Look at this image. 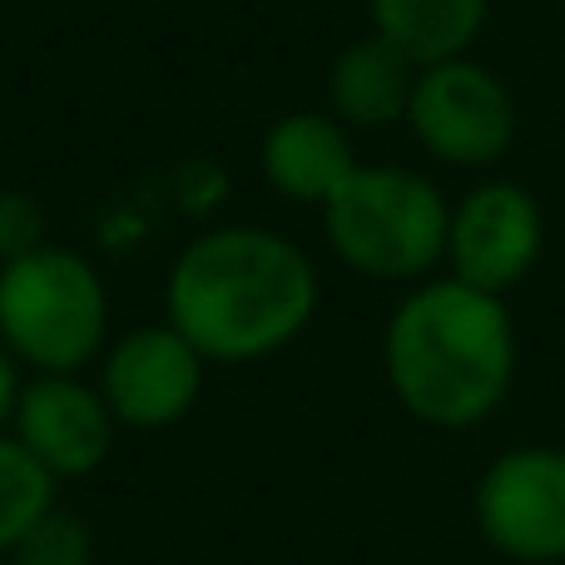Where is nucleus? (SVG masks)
Returning <instances> with one entry per match:
<instances>
[{
    "label": "nucleus",
    "mask_w": 565,
    "mask_h": 565,
    "mask_svg": "<svg viewBox=\"0 0 565 565\" xmlns=\"http://www.w3.org/2000/svg\"><path fill=\"white\" fill-rule=\"evenodd\" d=\"M322 278L308 248L264 224H224L189 238L164 278V322L204 362L244 367L292 348L312 328Z\"/></svg>",
    "instance_id": "obj_1"
},
{
    "label": "nucleus",
    "mask_w": 565,
    "mask_h": 565,
    "mask_svg": "<svg viewBox=\"0 0 565 565\" xmlns=\"http://www.w3.org/2000/svg\"><path fill=\"white\" fill-rule=\"evenodd\" d=\"M358 164L352 129L328 109H288L258 139V169L268 189L302 209H322L358 174Z\"/></svg>",
    "instance_id": "obj_10"
},
{
    "label": "nucleus",
    "mask_w": 565,
    "mask_h": 565,
    "mask_svg": "<svg viewBox=\"0 0 565 565\" xmlns=\"http://www.w3.org/2000/svg\"><path fill=\"white\" fill-rule=\"evenodd\" d=\"M402 125L447 169H491L516 145V99L507 79L471 55L422 65Z\"/></svg>",
    "instance_id": "obj_5"
},
{
    "label": "nucleus",
    "mask_w": 565,
    "mask_h": 565,
    "mask_svg": "<svg viewBox=\"0 0 565 565\" xmlns=\"http://www.w3.org/2000/svg\"><path fill=\"white\" fill-rule=\"evenodd\" d=\"M10 565H89L95 561V536L75 511H60V501L15 541L6 556Z\"/></svg>",
    "instance_id": "obj_14"
},
{
    "label": "nucleus",
    "mask_w": 565,
    "mask_h": 565,
    "mask_svg": "<svg viewBox=\"0 0 565 565\" xmlns=\"http://www.w3.org/2000/svg\"><path fill=\"white\" fill-rule=\"evenodd\" d=\"M477 531L521 565L565 561V447H511L477 477Z\"/></svg>",
    "instance_id": "obj_6"
},
{
    "label": "nucleus",
    "mask_w": 565,
    "mask_h": 565,
    "mask_svg": "<svg viewBox=\"0 0 565 565\" xmlns=\"http://www.w3.org/2000/svg\"><path fill=\"white\" fill-rule=\"evenodd\" d=\"M60 481L20 447L10 431H0V556L15 551V541L55 507Z\"/></svg>",
    "instance_id": "obj_13"
},
{
    "label": "nucleus",
    "mask_w": 565,
    "mask_h": 565,
    "mask_svg": "<svg viewBox=\"0 0 565 565\" xmlns=\"http://www.w3.org/2000/svg\"><path fill=\"white\" fill-rule=\"evenodd\" d=\"M30 372L10 358V348L0 342V431H10V417H15V402H20V387H25Z\"/></svg>",
    "instance_id": "obj_16"
},
{
    "label": "nucleus",
    "mask_w": 565,
    "mask_h": 565,
    "mask_svg": "<svg viewBox=\"0 0 565 565\" xmlns=\"http://www.w3.org/2000/svg\"><path fill=\"white\" fill-rule=\"evenodd\" d=\"M372 30L417 65L471 55L491 20V0H367Z\"/></svg>",
    "instance_id": "obj_12"
},
{
    "label": "nucleus",
    "mask_w": 565,
    "mask_h": 565,
    "mask_svg": "<svg viewBox=\"0 0 565 565\" xmlns=\"http://www.w3.org/2000/svg\"><path fill=\"white\" fill-rule=\"evenodd\" d=\"M422 65L397 50L392 40H382L377 30L352 45H342L328 65V115H338L342 125L358 129H387L407 119L412 89H417Z\"/></svg>",
    "instance_id": "obj_11"
},
{
    "label": "nucleus",
    "mask_w": 565,
    "mask_h": 565,
    "mask_svg": "<svg viewBox=\"0 0 565 565\" xmlns=\"http://www.w3.org/2000/svg\"><path fill=\"white\" fill-rule=\"evenodd\" d=\"M35 244H45V234H40V209L30 204L25 194L6 189V194H0V264L15 254H30Z\"/></svg>",
    "instance_id": "obj_15"
},
{
    "label": "nucleus",
    "mask_w": 565,
    "mask_h": 565,
    "mask_svg": "<svg viewBox=\"0 0 565 565\" xmlns=\"http://www.w3.org/2000/svg\"><path fill=\"white\" fill-rule=\"evenodd\" d=\"M0 342L25 372H85L109 348V288L79 248L35 244L0 264Z\"/></svg>",
    "instance_id": "obj_4"
},
{
    "label": "nucleus",
    "mask_w": 565,
    "mask_h": 565,
    "mask_svg": "<svg viewBox=\"0 0 565 565\" xmlns=\"http://www.w3.org/2000/svg\"><path fill=\"white\" fill-rule=\"evenodd\" d=\"M0 565H10V561H6V556H0Z\"/></svg>",
    "instance_id": "obj_17"
},
{
    "label": "nucleus",
    "mask_w": 565,
    "mask_h": 565,
    "mask_svg": "<svg viewBox=\"0 0 565 565\" xmlns=\"http://www.w3.org/2000/svg\"><path fill=\"white\" fill-rule=\"evenodd\" d=\"M204 372L209 362L199 358L184 332L169 328V322H145V328L109 338L95 387L105 392L119 427L164 431L199 407Z\"/></svg>",
    "instance_id": "obj_8"
},
{
    "label": "nucleus",
    "mask_w": 565,
    "mask_h": 565,
    "mask_svg": "<svg viewBox=\"0 0 565 565\" xmlns=\"http://www.w3.org/2000/svg\"><path fill=\"white\" fill-rule=\"evenodd\" d=\"M115 431L105 392L79 372H30L10 417V437L55 481L95 477L115 451Z\"/></svg>",
    "instance_id": "obj_9"
},
{
    "label": "nucleus",
    "mask_w": 565,
    "mask_h": 565,
    "mask_svg": "<svg viewBox=\"0 0 565 565\" xmlns=\"http://www.w3.org/2000/svg\"><path fill=\"white\" fill-rule=\"evenodd\" d=\"M318 214L338 264L362 278L427 282L447 264L451 204L407 164H358Z\"/></svg>",
    "instance_id": "obj_3"
},
{
    "label": "nucleus",
    "mask_w": 565,
    "mask_h": 565,
    "mask_svg": "<svg viewBox=\"0 0 565 565\" xmlns=\"http://www.w3.org/2000/svg\"><path fill=\"white\" fill-rule=\"evenodd\" d=\"M382 372L412 422L481 427L516 382V322L507 298L441 274L412 282L382 332Z\"/></svg>",
    "instance_id": "obj_2"
},
{
    "label": "nucleus",
    "mask_w": 565,
    "mask_h": 565,
    "mask_svg": "<svg viewBox=\"0 0 565 565\" xmlns=\"http://www.w3.org/2000/svg\"><path fill=\"white\" fill-rule=\"evenodd\" d=\"M546 254V214L536 194L516 179H487L451 204L447 274L481 292L507 298L516 282L536 274Z\"/></svg>",
    "instance_id": "obj_7"
}]
</instances>
